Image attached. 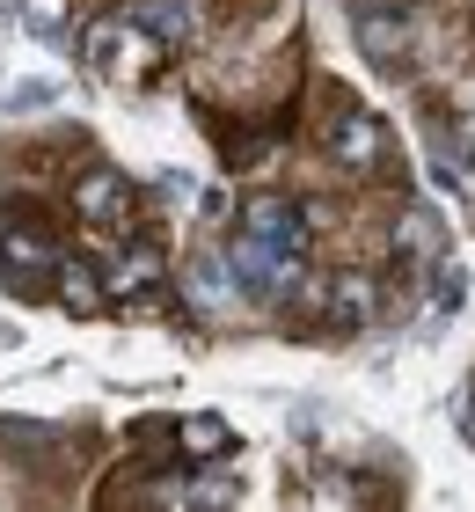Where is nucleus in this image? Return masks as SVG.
<instances>
[{"label":"nucleus","mask_w":475,"mask_h":512,"mask_svg":"<svg viewBox=\"0 0 475 512\" xmlns=\"http://www.w3.org/2000/svg\"><path fill=\"white\" fill-rule=\"evenodd\" d=\"M81 59L95 74H110V81H147L154 59H161V37L139 15H103V22L81 30Z\"/></svg>","instance_id":"obj_1"},{"label":"nucleus","mask_w":475,"mask_h":512,"mask_svg":"<svg viewBox=\"0 0 475 512\" xmlns=\"http://www.w3.org/2000/svg\"><path fill=\"white\" fill-rule=\"evenodd\" d=\"M322 147H329V161H337V169H351V176H395V169H402L395 132L380 125L373 110H337V118H329V132H322Z\"/></svg>","instance_id":"obj_2"},{"label":"nucleus","mask_w":475,"mask_h":512,"mask_svg":"<svg viewBox=\"0 0 475 512\" xmlns=\"http://www.w3.org/2000/svg\"><path fill=\"white\" fill-rule=\"evenodd\" d=\"M227 264H234V278H242V300H278L300 278V256L256 242V235H242V227H234V242H227Z\"/></svg>","instance_id":"obj_3"},{"label":"nucleus","mask_w":475,"mask_h":512,"mask_svg":"<svg viewBox=\"0 0 475 512\" xmlns=\"http://www.w3.org/2000/svg\"><path fill=\"white\" fill-rule=\"evenodd\" d=\"M242 235L271 242L285 256H307V213L293 198H278V191H256V198H242Z\"/></svg>","instance_id":"obj_4"},{"label":"nucleus","mask_w":475,"mask_h":512,"mask_svg":"<svg viewBox=\"0 0 475 512\" xmlns=\"http://www.w3.org/2000/svg\"><path fill=\"white\" fill-rule=\"evenodd\" d=\"M74 213L88 227H132V176L125 169H88L74 183Z\"/></svg>","instance_id":"obj_5"},{"label":"nucleus","mask_w":475,"mask_h":512,"mask_svg":"<svg viewBox=\"0 0 475 512\" xmlns=\"http://www.w3.org/2000/svg\"><path fill=\"white\" fill-rule=\"evenodd\" d=\"M183 293H190V308H198V315H220V308H234L242 278H234L227 249H198V256H190V278H183Z\"/></svg>","instance_id":"obj_6"},{"label":"nucleus","mask_w":475,"mask_h":512,"mask_svg":"<svg viewBox=\"0 0 475 512\" xmlns=\"http://www.w3.org/2000/svg\"><path fill=\"white\" fill-rule=\"evenodd\" d=\"M373 308H380V293H373V278H366V271H337V278L322 286V315L337 322V330H366Z\"/></svg>","instance_id":"obj_7"},{"label":"nucleus","mask_w":475,"mask_h":512,"mask_svg":"<svg viewBox=\"0 0 475 512\" xmlns=\"http://www.w3.org/2000/svg\"><path fill=\"white\" fill-rule=\"evenodd\" d=\"M351 22H359V44H366V52H373L380 66H395L402 52H410V15H402V8L359 0V15H351Z\"/></svg>","instance_id":"obj_8"},{"label":"nucleus","mask_w":475,"mask_h":512,"mask_svg":"<svg viewBox=\"0 0 475 512\" xmlns=\"http://www.w3.org/2000/svg\"><path fill=\"white\" fill-rule=\"evenodd\" d=\"M0 271H8L15 286H22V278H52L59 271V249L44 242L37 227H0Z\"/></svg>","instance_id":"obj_9"},{"label":"nucleus","mask_w":475,"mask_h":512,"mask_svg":"<svg viewBox=\"0 0 475 512\" xmlns=\"http://www.w3.org/2000/svg\"><path fill=\"white\" fill-rule=\"evenodd\" d=\"M103 286L117 293V300H132V293H147V286H161V249L154 242H132L117 264L103 271Z\"/></svg>","instance_id":"obj_10"},{"label":"nucleus","mask_w":475,"mask_h":512,"mask_svg":"<svg viewBox=\"0 0 475 512\" xmlns=\"http://www.w3.org/2000/svg\"><path fill=\"white\" fill-rule=\"evenodd\" d=\"M59 300H66V308H74V315H95V308H103V300H110V286H103V271H95V264H81V256H59Z\"/></svg>","instance_id":"obj_11"},{"label":"nucleus","mask_w":475,"mask_h":512,"mask_svg":"<svg viewBox=\"0 0 475 512\" xmlns=\"http://www.w3.org/2000/svg\"><path fill=\"white\" fill-rule=\"evenodd\" d=\"M439 242H446V220L432 213V205H410V213L395 220V256H402V264H417V256H439Z\"/></svg>","instance_id":"obj_12"},{"label":"nucleus","mask_w":475,"mask_h":512,"mask_svg":"<svg viewBox=\"0 0 475 512\" xmlns=\"http://www.w3.org/2000/svg\"><path fill=\"white\" fill-rule=\"evenodd\" d=\"M132 15L147 22V30H154L161 44H169V52H183V44H190V30H198V8H190V0H139Z\"/></svg>","instance_id":"obj_13"},{"label":"nucleus","mask_w":475,"mask_h":512,"mask_svg":"<svg viewBox=\"0 0 475 512\" xmlns=\"http://www.w3.org/2000/svg\"><path fill=\"white\" fill-rule=\"evenodd\" d=\"M183 454H227V425L220 417H190L183 425Z\"/></svg>","instance_id":"obj_14"},{"label":"nucleus","mask_w":475,"mask_h":512,"mask_svg":"<svg viewBox=\"0 0 475 512\" xmlns=\"http://www.w3.org/2000/svg\"><path fill=\"white\" fill-rule=\"evenodd\" d=\"M22 22H30L37 37H52L59 22H66V0H22Z\"/></svg>","instance_id":"obj_15"},{"label":"nucleus","mask_w":475,"mask_h":512,"mask_svg":"<svg viewBox=\"0 0 475 512\" xmlns=\"http://www.w3.org/2000/svg\"><path fill=\"white\" fill-rule=\"evenodd\" d=\"M454 139H461V147L475 154V110H461V125H454Z\"/></svg>","instance_id":"obj_16"}]
</instances>
